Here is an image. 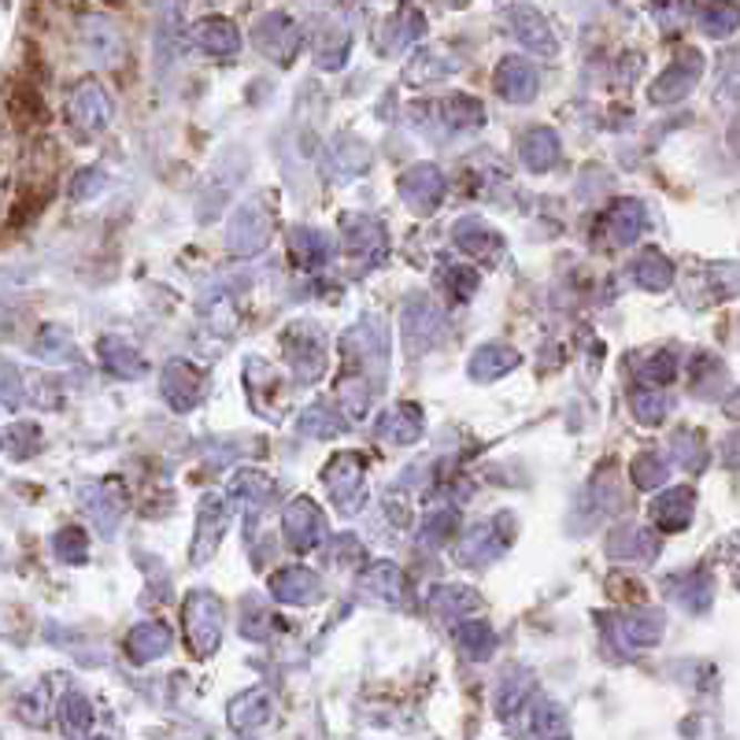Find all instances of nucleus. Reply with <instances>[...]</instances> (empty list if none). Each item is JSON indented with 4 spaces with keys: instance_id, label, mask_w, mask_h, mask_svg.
Returning a JSON list of instances; mask_svg holds the SVG:
<instances>
[{
    "instance_id": "79ce46f5",
    "label": "nucleus",
    "mask_w": 740,
    "mask_h": 740,
    "mask_svg": "<svg viewBox=\"0 0 740 740\" xmlns=\"http://www.w3.org/2000/svg\"><path fill=\"white\" fill-rule=\"evenodd\" d=\"M633 282L645 293H667L673 285V263L662 256V252H645L633 263Z\"/></svg>"
},
{
    "instance_id": "2eb2a0df",
    "label": "nucleus",
    "mask_w": 740,
    "mask_h": 740,
    "mask_svg": "<svg viewBox=\"0 0 740 740\" xmlns=\"http://www.w3.org/2000/svg\"><path fill=\"white\" fill-rule=\"evenodd\" d=\"M230 526V507L223 496H204L201 511H196V537H193V567H207L212 556L219 551V540H223Z\"/></svg>"
},
{
    "instance_id": "3c124183",
    "label": "nucleus",
    "mask_w": 740,
    "mask_h": 740,
    "mask_svg": "<svg viewBox=\"0 0 740 740\" xmlns=\"http://www.w3.org/2000/svg\"><path fill=\"white\" fill-rule=\"evenodd\" d=\"M633 374L645 385H670L678 378V359H673V352L659 348V352H648L645 359L633 363Z\"/></svg>"
},
{
    "instance_id": "1a4fd4ad",
    "label": "nucleus",
    "mask_w": 740,
    "mask_h": 740,
    "mask_svg": "<svg viewBox=\"0 0 740 740\" xmlns=\"http://www.w3.org/2000/svg\"><path fill=\"white\" fill-rule=\"evenodd\" d=\"M68 119L82 138H93L101 134V130H108V123H112V101H108L104 85L93 79H82L74 85L68 97Z\"/></svg>"
},
{
    "instance_id": "c03bdc74",
    "label": "nucleus",
    "mask_w": 740,
    "mask_h": 740,
    "mask_svg": "<svg viewBox=\"0 0 740 740\" xmlns=\"http://www.w3.org/2000/svg\"><path fill=\"white\" fill-rule=\"evenodd\" d=\"M60 729L63 733H71V737H85V733H93V703L85 700L82 692H63V700H60Z\"/></svg>"
},
{
    "instance_id": "e433bc0d",
    "label": "nucleus",
    "mask_w": 740,
    "mask_h": 740,
    "mask_svg": "<svg viewBox=\"0 0 740 740\" xmlns=\"http://www.w3.org/2000/svg\"><path fill=\"white\" fill-rule=\"evenodd\" d=\"M101 359H104V367L123 382H134V378L145 374V359L138 356L134 345H126V341L115 337V334L101 337Z\"/></svg>"
},
{
    "instance_id": "0e129e2a",
    "label": "nucleus",
    "mask_w": 740,
    "mask_h": 740,
    "mask_svg": "<svg viewBox=\"0 0 740 740\" xmlns=\"http://www.w3.org/2000/svg\"><path fill=\"white\" fill-rule=\"evenodd\" d=\"M74 182H79V185H74L71 193L79 196V201H85V196H90V193H101V182H104V174H101V171H82V174H79V179H74Z\"/></svg>"
},
{
    "instance_id": "9b49d317",
    "label": "nucleus",
    "mask_w": 740,
    "mask_h": 740,
    "mask_svg": "<svg viewBox=\"0 0 740 740\" xmlns=\"http://www.w3.org/2000/svg\"><path fill=\"white\" fill-rule=\"evenodd\" d=\"M345 249L348 256H356L363 267H378V263L389 256V234H385L382 219L352 212L345 215Z\"/></svg>"
},
{
    "instance_id": "864d4df0",
    "label": "nucleus",
    "mask_w": 740,
    "mask_h": 740,
    "mask_svg": "<svg viewBox=\"0 0 740 740\" xmlns=\"http://www.w3.org/2000/svg\"><path fill=\"white\" fill-rule=\"evenodd\" d=\"M271 607L260 600V596H245L241 600V633H245L249 640H267L271 637Z\"/></svg>"
},
{
    "instance_id": "5fc2aeb1",
    "label": "nucleus",
    "mask_w": 740,
    "mask_h": 740,
    "mask_svg": "<svg viewBox=\"0 0 740 740\" xmlns=\"http://www.w3.org/2000/svg\"><path fill=\"white\" fill-rule=\"evenodd\" d=\"M296 429L307 437H318V440H334L345 434V426L334 423V415H330V407L323 404H312L307 412H301V418H296Z\"/></svg>"
},
{
    "instance_id": "37998d69",
    "label": "nucleus",
    "mask_w": 740,
    "mask_h": 740,
    "mask_svg": "<svg viewBox=\"0 0 740 740\" xmlns=\"http://www.w3.org/2000/svg\"><path fill=\"white\" fill-rule=\"evenodd\" d=\"M230 496L241 500V504H249L252 511H256V507L271 504L274 478H271V474H263V470H237V478L230 481Z\"/></svg>"
},
{
    "instance_id": "9d476101",
    "label": "nucleus",
    "mask_w": 740,
    "mask_h": 740,
    "mask_svg": "<svg viewBox=\"0 0 740 740\" xmlns=\"http://www.w3.org/2000/svg\"><path fill=\"white\" fill-rule=\"evenodd\" d=\"M396 190H401V201L412 207L415 215H434L440 207V201H445L448 182H445V174H440V168H434V163H415V168H407L401 174Z\"/></svg>"
},
{
    "instance_id": "0eeeda50",
    "label": "nucleus",
    "mask_w": 740,
    "mask_h": 740,
    "mask_svg": "<svg viewBox=\"0 0 740 740\" xmlns=\"http://www.w3.org/2000/svg\"><path fill=\"white\" fill-rule=\"evenodd\" d=\"M640 230H645V207H640V201L622 196V201L607 204L604 215L596 219L592 241H600L604 249H629L640 237Z\"/></svg>"
},
{
    "instance_id": "20e7f679",
    "label": "nucleus",
    "mask_w": 740,
    "mask_h": 740,
    "mask_svg": "<svg viewBox=\"0 0 740 740\" xmlns=\"http://www.w3.org/2000/svg\"><path fill=\"white\" fill-rule=\"evenodd\" d=\"M285 356H290L296 382H304V385H315L330 367L326 337L318 334V326H312V323H296L290 334H285Z\"/></svg>"
},
{
    "instance_id": "58836bf2",
    "label": "nucleus",
    "mask_w": 740,
    "mask_h": 740,
    "mask_svg": "<svg viewBox=\"0 0 740 740\" xmlns=\"http://www.w3.org/2000/svg\"><path fill=\"white\" fill-rule=\"evenodd\" d=\"M534 696V673L529 670H511L504 673L500 689H496V714L515 718L526 707V700Z\"/></svg>"
},
{
    "instance_id": "f704fd0d",
    "label": "nucleus",
    "mask_w": 740,
    "mask_h": 740,
    "mask_svg": "<svg viewBox=\"0 0 740 740\" xmlns=\"http://www.w3.org/2000/svg\"><path fill=\"white\" fill-rule=\"evenodd\" d=\"M607 551H611L615 559H645V562H651L659 556V537L651 534V529L622 526V529H615L611 540H607Z\"/></svg>"
},
{
    "instance_id": "f03ea898",
    "label": "nucleus",
    "mask_w": 740,
    "mask_h": 740,
    "mask_svg": "<svg viewBox=\"0 0 740 740\" xmlns=\"http://www.w3.org/2000/svg\"><path fill=\"white\" fill-rule=\"evenodd\" d=\"M323 485L330 493V500L341 515H359L367 507V463L356 452H337L334 459L326 463Z\"/></svg>"
},
{
    "instance_id": "bb28decb",
    "label": "nucleus",
    "mask_w": 740,
    "mask_h": 740,
    "mask_svg": "<svg viewBox=\"0 0 740 740\" xmlns=\"http://www.w3.org/2000/svg\"><path fill=\"white\" fill-rule=\"evenodd\" d=\"M426 34V16L418 12V8H401L389 23L382 27V38H378V52H401L407 45H415L418 38Z\"/></svg>"
},
{
    "instance_id": "13d9d810",
    "label": "nucleus",
    "mask_w": 740,
    "mask_h": 740,
    "mask_svg": "<svg viewBox=\"0 0 740 740\" xmlns=\"http://www.w3.org/2000/svg\"><path fill=\"white\" fill-rule=\"evenodd\" d=\"M0 445H4L8 456L27 459V456H34L38 445H41V429L34 423H16V426L4 429V440H0Z\"/></svg>"
},
{
    "instance_id": "a18cd8bd",
    "label": "nucleus",
    "mask_w": 740,
    "mask_h": 740,
    "mask_svg": "<svg viewBox=\"0 0 740 740\" xmlns=\"http://www.w3.org/2000/svg\"><path fill=\"white\" fill-rule=\"evenodd\" d=\"M93 500H97V507H90V511L97 515V523H101L104 534H112V529H115V518H123V511H126V493H123V485H119V481L97 485V489H93Z\"/></svg>"
},
{
    "instance_id": "c9c22d12",
    "label": "nucleus",
    "mask_w": 740,
    "mask_h": 740,
    "mask_svg": "<svg viewBox=\"0 0 740 740\" xmlns=\"http://www.w3.org/2000/svg\"><path fill=\"white\" fill-rule=\"evenodd\" d=\"M440 123L448 130H481L485 104L470 93H448L445 101H440Z\"/></svg>"
},
{
    "instance_id": "de8ad7c7",
    "label": "nucleus",
    "mask_w": 740,
    "mask_h": 740,
    "mask_svg": "<svg viewBox=\"0 0 740 740\" xmlns=\"http://www.w3.org/2000/svg\"><path fill=\"white\" fill-rule=\"evenodd\" d=\"M629 407H633V418L645 426H659L670 412V396L662 393V385H645L629 396Z\"/></svg>"
},
{
    "instance_id": "6e6d98bb",
    "label": "nucleus",
    "mask_w": 740,
    "mask_h": 740,
    "mask_svg": "<svg viewBox=\"0 0 740 740\" xmlns=\"http://www.w3.org/2000/svg\"><path fill=\"white\" fill-rule=\"evenodd\" d=\"M348 49H352L348 30H334V41H330V34H323L315 41V63L323 71H341L348 60Z\"/></svg>"
},
{
    "instance_id": "ddd939ff",
    "label": "nucleus",
    "mask_w": 740,
    "mask_h": 740,
    "mask_svg": "<svg viewBox=\"0 0 740 740\" xmlns=\"http://www.w3.org/2000/svg\"><path fill=\"white\" fill-rule=\"evenodd\" d=\"M700 74H703V57L696 49H685V57L673 60L670 68L651 82V93H648L651 104H673L681 101V97H689L696 90V82H700Z\"/></svg>"
},
{
    "instance_id": "ea45409f",
    "label": "nucleus",
    "mask_w": 740,
    "mask_h": 740,
    "mask_svg": "<svg viewBox=\"0 0 740 740\" xmlns=\"http://www.w3.org/2000/svg\"><path fill=\"white\" fill-rule=\"evenodd\" d=\"M456 645L467 659H489L496 651V633L489 622H478L474 615H467L456 622Z\"/></svg>"
},
{
    "instance_id": "c85d7f7f",
    "label": "nucleus",
    "mask_w": 740,
    "mask_h": 740,
    "mask_svg": "<svg viewBox=\"0 0 740 740\" xmlns=\"http://www.w3.org/2000/svg\"><path fill=\"white\" fill-rule=\"evenodd\" d=\"M515 367H518V352L511 345H496L493 341V345L474 348L467 374H470V382H496V378H504V374H511Z\"/></svg>"
},
{
    "instance_id": "680f3d73",
    "label": "nucleus",
    "mask_w": 740,
    "mask_h": 740,
    "mask_svg": "<svg viewBox=\"0 0 740 740\" xmlns=\"http://www.w3.org/2000/svg\"><path fill=\"white\" fill-rule=\"evenodd\" d=\"M0 401L8 407L23 404V374H19L16 363H0Z\"/></svg>"
},
{
    "instance_id": "a211bd4d",
    "label": "nucleus",
    "mask_w": 740,
    "mask_h": 740,
    "mask_svg": "<svg viewBox=\"0 0 740 740\" xmlns=\"http://www.w3.org/2000/svg\"><path fill=\"white\" fill-rule=\"evenodd\" d=\"M507 23H511V34L523 41L529 52H537V57H556L559 41H556V34H551L548 19L540 16L534 4H511Z\"/></svg>"
},
{
    "instance_id": "39448f33",
    "label": "nucleus",
    "mask_w": 740,
    "mask_h": 740,
    "mask_svg": "<svg viewBox=\"0 0 740 740\" xmlns=\"http://www.w3.org/2000/svg\"><path fill=\"white\" fill-rule=\"evenodd\" d=\"M401 330H404L407 356L418 359L445 337V315H440V307L434 301H426V296H412V301L404 304Z\"/></svg>"
},
{
    "instance_id": "dca6fc26",
    "label": "nucleus",
    "mask_w": 740,
    "mask_h": 740,
    "mask_svg": "<svg viewBox=\"0 0 740 740\" xmlns=\"http://www.w3.org/2000/svg\"><path fill=\"white\" fill-rule=\"evenodd\" d=\"M256 45L263 57H271L274 63H293V57L301 52V27L293 23L290 16L271 12L256 23Z\"/></svg>"
},
{
    "instance_id": "b1692460",
    "label": "nucleus",
    "mask_w": 740,
    "mask_h": 740,
    "mask_svg": "<svg viewBox=\"0 0 740 740\" xmlns=\"http://www.w3.org/2000/svg\"><path fill=\"white\" fill-rule=\"evenodd\" d=\"M452 241H456L459 252H467V256H474V260H489L504 245V237L496 234L489 223H481L478 215L459 219V223L452 226Z\"/></svg>"
},
{
    "instance_id": "4c0bfd02",
    "label": "nucleus",
    "mask_w": 740,
    "mask_h": 740,
    "mask_svg": "<svg viewBox=\"0 0 740 740\" xmlns=\"http://www.w3.org/2000/svg\"><path fill=\"white\" fill-rule=\"evenodd\" d=\"M662 629H667V618L662 611H629L622 618V640L629 648H651L662 640Z\"/></svg>"
},
{
    "instance_id": "cd10ccee",
    "label": "nucleus",
    "mask_w": 740,
    "mask_h": 740,
    "mask_svg": "<svg viewBox=\"0 0 740 740\" xmlns=\"http://www.w3.org/2000/svg\"><path fill=\"white\" fill-rule=\"evenodd\" d=\"M171 629L163 622H138L126 633V656L130 662H152L171 651Z\"/></svg>"
},
{
    "instance_id": "f8f14e48",
    "label": "nucleus",
    "mask_w": 740,
    "mask_h": 740,
    "mask_svg": "<svg viewBox=\"0 0 740 740\" xmlns=\"http://www.w3.org/2000/svg\"><path fill=\"white\" fill-rule=\"evenodd\" d=\"M204 389H207V378H204V371L193 367V363L171 359L168 367H163L160 393H163V401L171 404V412H179V415L193 412V407L204 401Z\"/></svg>"
},
{
    "instance_id": "5701e85b",
    "label": "nucleus",
    "mask_w": 740,
    "mask_h": 740,
    "mask_svg": "<svg viewBox=\"0 0 740 740\" xmlns=\"http://www.w3.org/2000/svg\"><path fill=\"white\" fill-rule=\"evenodd\" d=\"M692 507H696L692 489H667L651 500V523H656V529H662V534H681V529L692 523Z\"/></svg>"
},
{
    "instance_id": "6e6552de",
    "label": "nucleus",
    "mask_w": 740,
    "mask_h": 740,
    "mask_svg": "<svg viewBox=\"0 0 740 740\" xmlns=\"http://www.w3.org/2000/svg\"><path fill=\"white\" fill-rule=\"evenodd\" d=\"M282 534L290 540V548L301 551V556L315 551L330 537L323 507H315V500H307V496H296L282 511Z\"/></svg>"
},
{
    "instance_id": "603ef678",
    "label": "nucleus",
    "mask_w": 740,
    "mask_h": 740,
    "mask_svg": "<svg viewBox=\"0 0 740 740\" xmlns=\"http://www.w3.org/2000/svg\"><path fill=\"white\" fill-rule=\"evenodd\" d=\"M459 529V511L456 507H434L426 518H423V529H418V537H423L426 548H437L445 545V540Z\"/></svg>"
},
{
    "instance_id": "4468645a",
    "label": "nucleus",
    "mask_w": 740,
    "mask_h": 740,
    "mask_svg": "<svg viewBox=\"0 0 740 740\" xmlns=\"http://www.w3.org/2000/svg\"><path fill=\"white\" fill-rule=\"evenodd\" d=\"M245 389H249V404L256 407L263 418L278 423L282 404H285V389L278 382V371H274L271 363H263L260 356H252L245 363Z\"/></svg>"
},
{
    "instance_id": "aec40b11",
    "label": "nucleus",
    "mask_w": 740,
    "mask_h": 740,
    "mask_svg": "<svg viewBox=\"0 0 740 740\" xmlns=\"http://www.w3.org/2000/svg\"><path fill=\"white\" fill-rule=\"evenodd\" d=\"M271 596L278 604H315L323 596V578L312 567H285L271 578Z\"/></svg>"
},
{
    "instance_id": "7c9ffc66",
    "label": "nucleus",
    "mask_w": 740,
    "mask_h": 740,
    "mask_svg": "<svg viewBox=\"0 0 740 740\" xmlns=\"http://www.w3.org/2000/svg\"><path fill=\"white\" fill-rule=\"evenodd\" d=\"M429 607H434L437 618H445V622H459V618H467V615H478L481 600L470 585H434Z\"/></svg>"
},
{
    "instance_id": "2f4dec72",
    "label": "nucleus",
    "mask_w": 740,
    "mask_h": 740,
    "mask_svg": "<svg viewBox=\"0 0 740 740\" xmlns=\"http://www.w3.org/2000/svg\"><path fill=\"white\" fill-rule=\"evenodd\" d=\"M193 41L204 52H212V57H234V52L241 49V30L230 23V19L212 16V19H201V23L193 27Z\"/></svg>"
},
{
    "instance_id": "052dcab7",
    "label": "nucleus",
    "mask_w": 740,
    "mask_h": 740,
    "mask_svg": "<svg viewBox=\"0 0 740 740\" xmlns=\"http://www.w3.org/2000/svg\"><path fill=\"white\" fill-rule=\"evenodd\" d=\"M38 356H45L49 363H63V356H74V345H71V334L60 326H45L38 337Z\"/></svg>"
},
{
    "instance_id": "72a5a7b5",
    "label": "nucleus",
    "mask_w": 740,
    "mask_h": 740,
    "mask_svg": "<svg viewBox=\"0 0 740 740\" xmlns=\"http://www.w3.org/2000/svg\"><path fill=\"white\" fill-rule=\"evenodd\" d=\"M456 71V60L448 57V52L440 49H418L412 63L404 68V82L407 85H434L440 79H448V74Z\"/></svg>"
},
{
    "instance_id": "6ab92c4d",
    "label": "nucleus",
    "mask_w": 740,
    "mask_h": 740,
    "mask_svg": "<svg viewBox=\"0 0 740 740\" xmlns=\"http://www.w3.org/2000/svg\"><path fill=\"white\" fill-rule=\"evenodd\" d=\"M274 711V696L271 689H263V685H256V689H245L241 696H234L226 707V722L234 733H252V729H260L263 722L271 718Z\"/></svg>"
},
{
    "instance_id": "f257e3e1",
    "label": "nucleus",
    "mask_w": 740,
    "mask_h": 740,
    "mask_svg": "<svg viewBox=\"0 0 740 740\" xmlns=\"http://www.w3.org/2000/svg\"><path fill=\"white\" fill-rule=\"evenodd\" d=\"M182 626H185V640H190L193 656L212 659L219 645H223V626H226L223 600L207 589H193L182 604Z\"/></svg>"
},
{
    "instance_id": "8fccbe9b",
    "label": "nucleus",
    "mask_w": 740,
    "mask_h": 740,
    "mask_svg": "<svg viewBox=\"0 0 740 740\" xmlns=\"http://www.w3.org/2000/svg\"><path fill=\"white\" fill-rule=\"evenodd\" d=\"M678 600L689 611H707L714 600V578L707 570H692L678 581Z\"/></svg>"
},
{
    "instance_id": "412c9836",
    "label": "nucleus",
    "mask_w": 740,
    "mask_h": 740,
    "mask_svg": "<svg viewBox=\"0 0 740 740\" xmlns=\"http://www.w3.org/2000/svg\"><path fill=\"white\" fill-rule=\"evenodd\" d=\"M423 407L418 404H393L385 407V412L378 415V423H374V429H378L382 440H389V445H415L418 437H423Z\"/></svg>"
},
{
    "instance_id": "393cba45",
    "label": "nucleus",
    "mask_w": 740,
    "mask_h": 740,
    "mask_svg": "<svg viewBox=\"0 0 740 740\" xmlns=\"http://www.w3.org/2000/svg\"><path fill=\"white\" fill-rule=\"evenodd\" d=\"M82 38H85V45H90V52L104 63V68H119V60H123L126 45H123V34H119V27L112 23V19H104V16L82 19Z\"/></svg>"
},
{
    "instance_id": "a19ab883",
    "label": "nucleus",
    "mask_w": 740,
    "mask_h": 740,
    "mask_svg": "<svg viewBox=\"0 0 740 740\" xmlns=\"http://www.w3.org/2000/svg\"><path fill=\"white\" fill-rule=\"evenodd\" d=\"M700 27H703V34L707 38H714V41H726V38H733L737 34V27H740V8H737V0H711V4H703L700 8Z\"/></svg>"
},
{
    "instance_id": "a878e982",
    "label": "nucleus",
    "mask_w": 740,
    "mask_h": 740,
    "mask_svg": "<svg viewBox=\"0 0 740 740\" xmlns=\"http://www.w3.org/2000/svg\"><path fill=\"white\" fill-rule=\"evenodd\" d=\"M359 589L367 592L371 600H382V604L396 607L404 600V570L389 559H378L359 574Z\"/></svg>"
},
{
    "instance_id": "49530a36",
    "label": "nucleus",
    "mask_w": 740,
    "mask_h": 740,
    "mask_svg": "<svg viewBox=\"0 0 740 740\" xmlns=\"http://www.w3.org/2000/svg\"><path fill=\"white\" fill-rule=\"evenodd\" d=\"M330 168H334L337 179H352V174L371 168V152L356 138H341L334 145V152H330Z\"/></svg>"
},
{
    "instance_id": "09e8293b",
    "label": "nucleus",
    "mask_w": 740,
    "mask_h": 740,
    "mask_svg": "<svg viewBox=\"0 0 740 740\" xmlns=\"http://www.w3.org/2000/svg\"><path fill=\"white\" fill-rule=\"evenodd\" d=\"M629 478H633L637 489L656 493V489H662V485H667V478H670V463L662 459V456H656V452H640V456L629 463Z\"/></svg>"
},
{
    "instance_id": "bf43d9fd",
    "label": "nucleus",
    "mask_w": 740,
    "mask_h": 740,
    "mask_svg": "<svg viewBox=\"0 0 740 740\" xmlns=\"http://www.w3.org/2000/svg\"><path fill=\"white\" fill-rule=\"evenodd\" d=\"M440 285H445L448 301L452 304H467L474 290H478V271L470 267H448L445 274H440Z\"/></svg>"
},
{
    "instance_id": "473e14b6",
    "label": "nucleus",
    "mask_w": 740,
    "mask_h": 740,
    "mask_svg": "<svg viewBox=\"0 0 740 740\" xmlns=\"http://www.w3.org/2000/svg\"><path fill=\"white\" fill-rule=\"evenodd\" d=\"M523 711L529 714V726H526V733L529 737H562L570 729V718H567V711L556 703V700H548V696H529L526 700V707Z\"/></svg>"
},
{
    "instance_id": "4d7b16f0",
    "label": "nucleus",
    "mask_w": 740,
    "mask_h": 740,
    "mask_svg": "<svg viewBox=\"0 0 740 740\" xmlns=\"http://www.w3.org/2000/svg\"><path fill=\"white\" fill-rule=\"evenodd\" d=\"M52 548H57V556L63 562H71V567H85V559H90V537H85L79 526L60 529L57 540H52Z\"/></svg>"
},
{
    "instance_id": "4be33fe9",
    "label": "nucleus",
    "mask_w": 740,
    "mask_h": 740,
    "mask_svg": "<svg viewBox=\"0 0 740 740\" xmlns=\"http://www.w3.org/2000/svg\"><path fill=\"white\" fill-rule=\"evenodd\" d=\"M559 134L551 126H534L526 130L523 141H518V160H523V168L529 174H545L559 163Z\"/></svg>"
},
{
    "instance_id": "e2e57ef3",
    "label": "nucleus",
    "mask_w": 740,
    "mask_h": 740,
    "mask_svg": "<svg viewBox=\"0 0 740 740\" xmlns=\"http://www.w3.org/2000/svg\"><path fill=\"white\" fill-rule=\"evenodd\" d=\"M330 559H334L337 567H363V545L352 534H341L334 537V545H330Z\"/></svg>"
},
{
    "instance_id": "423d86ee",
    "label": "nucleus",
    "mask_w": 740,
    "mask_h": 740,
    "mask_svg": "<svg viewBox=\"0 0 740 740\" xmlns=\"http://www.w3.org/2000/svg\"><path fill=\"white\" fill-rule=\"evenodd\" d=\"M271 230H274L271 212H263L260 201L241 204L237 212H234V219H230V226H226L230 252H234V256H241V260L260 256V252L271 245Z\"/></svg>"
},
{
    "instance_id": "7ed1b4c3",
    "label": "nucleus",
    "mask_w": 740,
    "mask_h": 740,
    "mask_svg": "<svg viewBox=\"0 0 740 740\" xmlns=\"http://www.w3.org/2000/svg\"><path fill=\"white\" fill-rule=\"evenodd\" d=\"M511 526L515 523L507 515L485 518V523L470 526L456 545V562L459 567H489V562L500 559L507 545H511Z\"/></svg>"
},
{
    "instance_id": "c756f323",
    "label": "nucleus",
    "mask_w": 740,
    "mask_h": 740,
    "mask_svg": "<svg viewBox=\"0 0 740 740\" xmlns=\"http://www.w3.org/2000/svg\"><path fill=\"white\" fill-rule=\"evenodd\" d=\"M290 252H293V260H296V267L301 271H323L326 263H330V237L323 234V230H315V226H296L293 234H290Z\"/></svg>"
},
{
    "instance_id": "f3484780",
    "label": "nucleus",
    "mask_w": 740,
    "mask_h": 740,
    "mask_svg": "<svg viewBox=\"0 0 740 740\" xmlns=\"http://www.w3.org/2000/svg\"><path fill=\"white\" fill-rule=\"evenodd\" d=\"M493 85L507 104H529L537 97L540 74H537L534 63L523 60V57H504L500 68H496V74H493Z\"/></svg>"
}]
</instances>
